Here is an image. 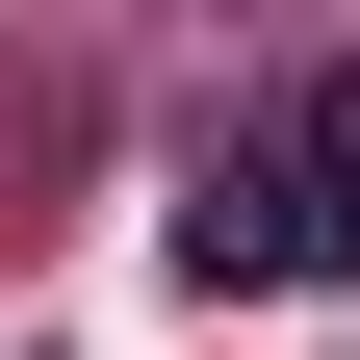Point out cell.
<instances>
[{"instance_id": "obj_1", "label": "cell", "mask_w": 360, "mask_h": 360, "mask_svg": "<svg viewBox=\"0 0 360 360\" xmlns=\"http://www.w3.org/2000/svg\"><path fill=\"white\" fill-rule=\"evenodd\" d=\"M180 283L232 309V283H360V103H309L283 155H232L206 206H180Z\"/></svg>"}]
</instances>
